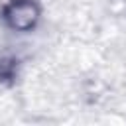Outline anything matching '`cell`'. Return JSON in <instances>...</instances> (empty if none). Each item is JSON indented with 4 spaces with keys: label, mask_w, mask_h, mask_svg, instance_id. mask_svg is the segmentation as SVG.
<instances>
[{
    "label": "cell",
    "mask_w": 126,
    "mask_h": 126,
    "mask_svg": "<svg viewBox=\"0 0 126 126\" xmlns=\"http://www.w3.org/2000/svg\"><path fill=\"white\" fill-rule=\"evenodd\" d=\"M39 12L32 0H14L4 8V18L16 30H28L37 20Z\"/></svg>",
    "instance_id": "1"
}]
</instances>
